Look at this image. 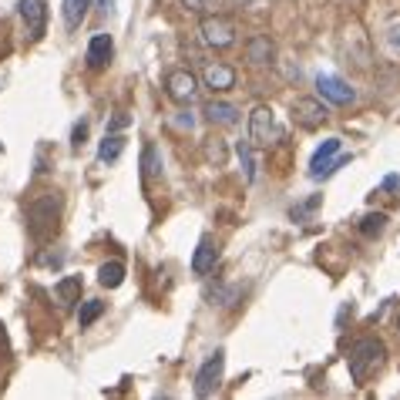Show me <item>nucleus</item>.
Masks as SVG:
<instances>
[{"mask_svg":"<svg viewBox=\"0 0 400 400\" xmlns=\"http://www.w3.org/2000/svg\"><path fill=\"white\" fill-rule=\"evenodd\" d=\"M111 4H115V0H98V11H101V14H111Z\"/></svg>","mask_w":400,"mask_h":400,"instance_id":"c756f323","label":"nucleus"},{"mask_svg":"<svg viewBox=\"0 0 400 400\" xmlns=\"http://www.w3.org/2000/svg\"><path fill=\"white\" fill-rule=\"evenodd\" d=\"M17 14L24 17L31 41H41V37H44V27H47V4L44 0H20V4H17Z\"/></svg>","mask_w":400,"mask_h":400,"instance_id":"9d476101","label":"nucleus"},{"mask_svg":"<svg viewBox=\"0 0 400 400\" xmlns=\"http://www.w3.org/2000/svg\"><path fill=\"white\" fill-rule=\"evenodd\" d=\"M98 283H101L105 290H118L124 283V262H118V259L105 262V266L98 269Z\"/></svg>","mask_w":400,"mask_h":400,"instance_id":"dca6fc26","label":"nucleus"},{"mask_svg":"<svg viewBox=\"0 0 400 400\" xmlns=\"http://www.w3.org/2000/svg\"><path fill=\"white\" fill-rule=\"evenodd\" d=\"M246 54L252 64H273V44L266 37H252L246 44Z\"/></svg>","mask_w":400,"mask_h":400,"instance_id":"6ab92c4d","label":"nucleus"},{"mask_svg":"<svg viewBox=\"0 0 400 400\" xmlns=\"http://www.w3.org/2000/svg\"><path fill=\"white\" fill-rule=\"evenodd\" d=\"M124 124H128V115H118V118L108 124V131H118V128H124Z\"/></svg>","mask_w":400,"mask_h":400,"instance_id":"c85d7f7f","label":"nucleus"},{"mask_svg":"<svg viewBox=\"0 0 400 400\" xmlns=\"http://www.w3.org/2000/svg\"><path fill=\"white\" fill-rule=\"evenodd\" d=\"M384 192H400V175H387V179H384Z\"/></svg>","mask_w":400,"mask_h":400,"instance_id":"cd10ccee","label":"nucleus"},{"mask_svg":"<svg viewBox=\"0 0 400 400\" xmlns=\"http://www.w3.org/2000/svg\"><path fill=\"white\" fill-rule=\"evenodd\" d=\"M216 259H219V249H216V243H212V236H202L199 249H195V256H192V273H195V276H209V273L216 269Z\"/></svg>","mask_w":400,"mask_h":400,"instance_id":"f8f14e48","label":"nucleus"},{"mask_svg":"<svg viewBox=\"0 0 400 400\" xmlns=\"http://www.w3.org/2000/svg\"><path fill=\"white\" fill-rule=\"evenodd\" d=\"M343 165H350V155H340V138H326L316 155H313V162H309V179H330L337 169Z\"/></svg>","mask_w":400,"mask_h":400,"instance_id":"20e7f679","label":"nucleus"},{"mask_svg":"<svg viewBox=\"0 0 400 400\" xmlns=\"http://www.w3.org/2000/svg\"><path fill=\"white\" fill-rule=\"evenodd\" d=\"M182 7H188L192 14H216V7H219V0H179Z\"/></svg>","mask_w":400,"mask_h":400,"instance_id":"b1692460","label":"nucleus"},{"mask_svg":"<svg viewBox=\"0 0 400 400\" xmlns=\"http://www.w3.org/2000/svg\"><path fill=\"white\" fill-rule=\"evenodd\" d=\"M101 309H105V303L101 299H84L81 303V309H77V323H81V330L84 326H91L98 316H101Z\"/></svg>","mask_w":400,"mask_h":400,"instance_id":"412c9836","label":"nucleus"},{"mask_svg":"<svg viewBox=\"0 0 400 400\" xmlns=\"http://www.w3.org/2000/svg\"><path fill=\"white\" fill-rule=\"evenodd\" d=\"M124 141H128L124 135H115V131H108V135H105V141L98 145V158H101V162H115V158L124 152Z\"/></svg>","mask_w":400,"mask_h":400,"instance_id":"a211bd4d","label":"nucleus"},{"mask_svg":"<svg viewBox=\"0 0 400 400\" xmlns=\"http://www.w3.org/2000/svg\"><path fill=\"white\" fill-rule=\"evenodd\" d=\"M236 155H239V162H243V169H246V182H256V165H252V145H249V141H239V145H236Z\"/></svg>","mask_w":400,"mask_h":400,"instance_id":"5701e85b","label":"nucleus"},{"mask_svg":"<svg viewBox=\"0 0 400 400\" xmlns=\"http://www.w3.org/2000/svg\"><path fill=\"white\" fill-rule=\"evenodd\" d=\"M199 37L205 47L212 51H226V47L236 44V24L229 17H219V14H205L199 20Z\"/></svg>","mask_w":400,"mask_h":400,"instance_id":"f03ea898","label":"nucleus"},{"mask_svg":"<svg viewBox=\"0 0 400 400\" xmlns=\"http://www.w3.org/2000/svg\"><path fill=\"white\" fill-rule=\"evenodd\" d=\"M326 118H330V111H326V105L320 98H296V101H292V122L299 124V128L316 131Z\"/></svg>","mask_w":400,"mask_h":400,"instance_id":"0eeeda50","label":"nucleus"},{"mask_svg":"<svg viewBox=\"0 0 400 400\" xmlns=\"http://www.w3.org/2000/svg\"><path fill=\"white\" fill-rule=\"evenodd\" d=\"M111 51H115V44H111L108 34H94L91 44H88V64L91 67H105L111 61Z\"/></svg>","mask_w":400,"mask_h":400,"instance_id":"4468645a","label":"nucleus"},{"mask_svg":"<svg viewBox=\"0 0 400 400\" xmlns=\"http://www.w3.org/2000/svg\"><path fill=\"white\" fill-rule=\"evenodd\" d=\"M205 155H209V162L222 165V162H226V152H222V138H209V148H205Z\"/></svg>","mask_w":400,"mask_h":400,"instance_id":"393cba45","label":"nucleus"},{"mask_svg":"<svg viewBox=\"0 0 400 400\" xmlns=\"http://www.w3.org/2000/svg\"><path fill=\"white\" fill-rule=\"evenodd\" d=\"M387 47H390L394 54H400V24H394V27L387 31Z\"/></svg>","mask_w":400,"mask_h":400,"instance_id":"a878e982","label":"nucleus"},{"mask_svg":"<svg viewBox=\"0 0 400 400\" xmlns=\"http://www.w3.org/2000/svg\"><path fill=\"white\" fill-rule=\"evenodd\" d=\"M54 292H58V299H61L64 307H75V303H81V276H64Z\"/></svg>","mask_w":400,"mask_h":400,"instance_id":"f3484780","label":"nucleus"},{"mask_svg":"<svg viewBox=\"0 0 400 400\" xmlns=\"http://www.w3.org/2000/svg\"><path fill=\"white\" fill-rule=\"evenodd\" d=\"M397 333H400V320H397Z\"/></svg>","mask_w":400,"mask_h":400,"instance_id":"7c9ffc66","label":"nucleus"},{"mask_svg":"<svg viewBox=\"0 0 400 400\" xmlns=\"http://www.w3.org/2000/svg\"><path fill=\"white\" fill-rule=\"evenodd\" d=\"M316 91L323 94V101H330V105H337V108H343V105H354L356 91L343 81V77L337 75H320L316 77Z\"/></svg>","mask_w":400,"mask_h":400,"instance_id":"1a4fd4ad","label":"nucleus"},{"mask_svg":"<svg viewBox=\"0 0 400 400\" xmlns=\"http://www.w3.org/2000/svg\"><path fill=\"white\" fill-rule=\"evenodd\" d=\"M222 370H226V354L216 350V354L202 363L199 373H195V397H209L216 390L219 380H222Z\"/></svg>","mask_w":400,"mask_h":400,"instance_id":"6e6552de","label":"nucleus"},{"mask_svg":"<svg viewBox=\"0 0 400 400\" xmlns=\"http://www.w3.org/2000/svg\"><path fill=\"white\" fill-rule=\"evenodd\" d=\"M387 212H370V216H363V222H360V232H363V239H377V236H384L387 232Z\"/></svg>","mask_w":400,"mask_h":400,"instance_id":"aec40b11","label":"nucleus"},{"mask_svg":"<svg viewBox=\"0 0 400 400\" xmlns=\"http://www.w3.org/2000/svg\"><path fill=\"white\" fill-rule=\"evenodd\" d=\"M273 141H279V124L273 108L266 105H256L252 115H249V145L252 148H269Z\"/></svg>","mask_w":400,"mask_h":400,"instance_id":"7ed1b4c3","label":"nucleus"},{"mask_svg":"<svg viewBox=\"0 0 400 400\" xmlns=\"http://www.w3.org/2000/svg\"><path fill=\"white\" fill-rule=\"evenodd\" d=\"M158 172H162V155H158V148H152V145H148V148H145V155H141V179L148 182V179H152V175H158Z\"/></svg>","mask_w":400,"mask_h":400,"instance_id":"4be33fe9","label":"nucleus"},{"mask_svg":"<svg viewBox=\"0 0 400 400\" xmlns=\"http://www.w3.org/2000/svg\"><path fill=\"white\" fill-rule=\"evenodd\" d=\"M88 11H91V0H64V4H61L64 27H67V31L81 27V20L88 17Z\"/></svg>","mask_w":400,"mask_h":400,"instance_id":"2eb2a0df","label":"nucleus"},{"mask_svg":"<svg viewBox=\"0 0 400 400\" xmlns=\"http://www.w3.org/2000/svg\"><path fill=\"white\" fill-rule=\"evenodd\" d=\"M165 94L175 105H192L199 94V81L188 67H172V71H165Z\"/></svg>","mask_w":400,"mask_h":400,"instance_id":"423d86ee","label":"nucleus"},{"mask_svg":"<svg viewBox=\"0 0 400 400\" xmlns=\"http://www.w3.org/2000/svg\"><path fill=\"white\" fill-rule=\"evenodd\" d=\"M84 138H88V124L81 122V124H75V152L84 145Z\"/></svg>","mask_w":400,"mask_h":400,"instance_id":"bb28decb","label":"nucleus"},{"mask_svg":"<svg viewBox=\"0 0 400 400\" xmlns=\"http://www.w3.org/2000/svg\"><path fill=\"white\" fill-rule=\"evenodd\" d=\"M384 356H387V347L380 340H360V343H354V350L347 356L354 384H367L370 377L384 367Z\"/></svg>","mask_w":400,"mask_h":400,"instance_id":"f257e3e1","label":"nucleus"},{"mask_svg":"<svg viewBox=\"0 0 400 400\" xmlns=\"http://www.w3.org/2000/svg\"><path fill=\"white\" fill-rule=\"evenodd\" d=\"M202 81H205V88H209V91H229V88H236V67L212 61V64H205Z\"/></svg>","mask_w":400,"mask_h":400,"instance_id":"9b49d317","label":"nucleus"},{"mask_svg":"<svg viewBox=\"0 0 400 400\" xmlns=\"http://www.w3.org/2000/svg\"><path fill=\"white\" fill-rule=\"evenodd\" d=\"M27 219H31V232L37 236V239L58 232V195L47 192L41 202H34L31 209H27Z\"/></svg>","mask_w":400,"mask_h":400,"instance_id":"39448f33","label":"nucleus"},{"mask_svg":"<svg viewBox=\"0 0 400 400\" xmlns=\"http://www.w3.org/2000/svg\"><path fill=\"white\" fill-rule=\"evenodd\" d=\"M202 115H205V122L216 124V128H232V124H239V108L229 105V101H209V105L202 108Z\"/></svg>","mask_w":400,"mask_h":400,"instance_id":"ddd939ff","label":"nucleus"}]
</instances>
